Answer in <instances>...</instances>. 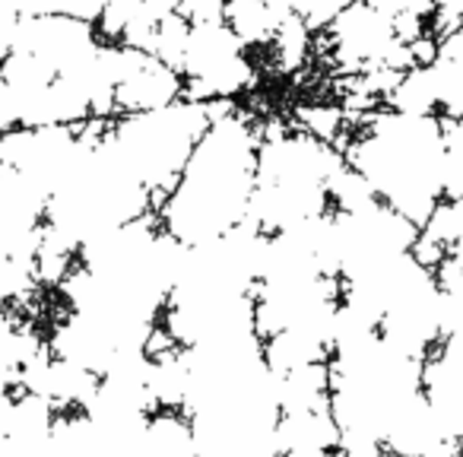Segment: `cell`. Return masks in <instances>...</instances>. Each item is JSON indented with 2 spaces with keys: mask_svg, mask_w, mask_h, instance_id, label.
Listing matches in <instances>:
<instances>
[{
  "mask_svg": "<svg viewBox=\"0 0 463 457\" xmlns=\"http://www.w3.org/2000/svg\"><path fill=\"white\" fill-rule=\"evenodd\" d=\"M365 4L372 10H378V14L391 16V20H397V16H403V14L425 16L435 10V0H365Z\"/></svg>",
  "mask_w": 463,
  "mask_h": 457,
  "instance_id": "cell-1",
  "label": "cell"
},
{
  "mask_svg": "<svg viewBox=\"0 0 463 457\" xmlns=\"http://www.w3.org/2000/svg\"><path fill=\"white\" fill-rule=\"evenodd\" d=\"M225 4H229V0H225Z\"/></svg>",
  "mask_w": 463,
  "mask_h": 457,
  "instance_id": "cell-2",
  "label": "cell"
}]
</instances>
